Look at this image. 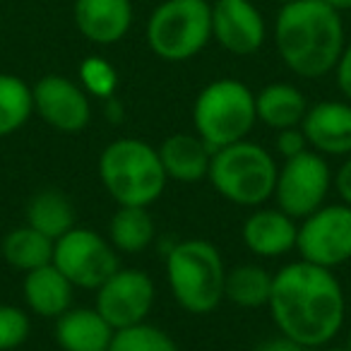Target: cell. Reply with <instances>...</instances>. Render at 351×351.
Wrapping results in <instances>:
<instances>
[{"instance_id":"30","label":"cell","mask_w":351,"mask_h":351,"mask_svg":"<svg viewBox=\"0 0 351 351\" xmlns=\"http://www.w3.org/2000/svg\"><path fill=\"white\" fill-rule=\"evenodd\" d=\"M335 80L339 92L344 94L346 101H351V41H346L339 60L335 65Z\"/></svg>"},{"instance_id":"34","label":"cell","mask_w":351,"mask_h":351,"mask_svg":"<svg viewBox=\"0 0 351 351\" xmlns=\"http://www.w3.org/2000/svg\"><path fill=\"white\" fill-rule=\"evenodd\" d=\"M322 351H349V346H322Z\"/></svg>"},{"instance_id":"17","label":"cell","mask_w":351,"mask_h":351,"mask_svg":"<svg viewBox=\"0 0 351 351\" xmlns=\"http://www.w3.org/2000/svg\"><path fill=\"white\" fill-rule=\"evenodd\" d=\"M215 152L195 132H176L159 145V159L166 178L183 186L207 181Z\"/></svg>"},{"instance_id":"26","label":"cell","mask_w":351,"mask_h":351,"mask_svg":"<svg viewBox=\"0 0 351 351\" xmlns=\"http://www.w3.org/2000/svg\"><path fill=\"white\" fill-rule=\"evenodd\" d=\"M108 351H181V349H178V344L164 330L149 325V322H142V325L128 327V330H118L113 335Z\"/></svg>"},{"instance_id":"36","label":"cell","mask_w":351,"mask_h":351,"mask_svg":"<svg viewBox=\"0 0 351 351\" xmlns=\"http://www.w3.org/2000/svg\"><path fill=\"white\" fill-rule=\"evenodd\" d=\"M346 346H349V351H351V332H349V344H346Z\"/></svg>"},{"instance_id":"5","label":"cell","mask_w":351,"mask_h":351,"mask_svg":"<svg viewBox=\"0 0 351 351\" xmlns=\"http://www.w3.org/2000/svg\"><path fill=\"white\" fill-rule=\"evenodd\" d=\"M277 173V161L263 145L241 140L212 154L207 181L224 200L255 210L274 195Z\"/></svg>"},{"instance_id":"3","label":"cell","mask_w":351,"mask_h":351,"mask_svg":"<svg viewBox=\"0 0 351 351\" xmlns=\"http://www.w3.org/2000/svg\"><path fill=\"white\" fill-rule=\"evenodd\" d=\"M99 178L116 205L123 207H152L169 183L159 149L137 137H121L104 147Z\"/></svg>"},{"instance_id":"37","label":"cell","mask_w":351,"mask_h":351,"mask_svg":"<svg viewBox=\"0 0 351 351\" xmlns=\"http://www.w3.org/2000/svg\"><path fill=\"white\" fill-rule=\"evenodd\" d=\"M205 3H215V0H205Z\"/></svg>"},{"instance_id":"31","label":"cell","mask_w":351,"mask_h":351,"mask_svg":"<svg viewBox=\"0 0 351 351\" xmlns=\"http://www.w3.org/2000/svg\"><path fill=\"white\" fill-rule=\"evenodd\" d=\"M332 188H335V193L339 195V202L351 207V154L341 161L337 173L332 176Z\"/></svg>"},{"instance_id":"33","label":"cell","mask_w":351,"mask_h":351,"mask_svg":"<svg viewBox=\"0 0 351 351\" xmlns=\"http://www.w3.org/2000/svg\"><path fill=\"white\" fill-rule=\"evenodd\" d=\"M327 5L330 8H335L337 12H346V10H351V0H325Z\"/></svg>"},{"instance_id":"25","label":"cell","mask_w":351,"mask_h":351,"mask_svg":"<svg viewBox=\"0 0 351 351\" xmlns=\"http://www.w3.org/2000/svg\"><path fill=\"white\" fill-rule=\"evenodd\" d=\"M34 113L32 87L22 77L0 73V137H8L27 125Z\"/></svg>"},{"instance_id":"10","label":"cell","mask_w":351,"mask_h":351,"mask_svg":"<svg viewBox=\"0 0 351 351\" xmlns=\"http://www.w3.org/2000/svg\"><path fill=\"white\" fill-rule=\"evenodd\" d=\"M296 253L317 267L335 269L351 260V207L330 202L301 219Z\"/></svg>"},{"instance_id":"29","label":"cell","mask_w":351,"mask_h":351,"mask_svg":"<svg viewBox=\"0 0 351 351\" xmlns=\"http://www.w3.org/2000/svg\"><path fill=\"white\" fill-rule=\"evenodd\" d=\"M274 147H277V154L282 156L284 161L293 159V156L303 154L308 147V140L303 135L301 125L298 128H287V130H277V140H274Z\"/></svg>"},{"instance_id":"6","label":"cell","mask_w":351,"mask_h":351,"mask_svg":"<svg viewBox=\"0 0 351 351\" xmlns=\"http://www.w3.org/2000/svg\"><path fill=\"white\" fill-rule=\"evenodd\" d=\"M255 123H258L255 94L241 80H212L200 89L193 104L195 135L202 137L212 152L248 140Z\"/></svg>"},{"instance_id":"18","label":"cell","mask_w":351,"mask_h":351,"mask_svg":"<svg viewBox=\"0 0 351 351\" xmlns=\"http://www.w3.org/2000/svg\"><path fill=\"white\" fill-rule=\"evenodd\" d=\"M22 293H25L27 308L34 315L56 320V317H60L65 311L73 308L75 287L53 263H49L44 267H36L25 274Z\"/></svg>"},{"instance_id":"8","label":"cell","mask_w":351,"mask_h":351,"mask_svg":"<svg viewBox=\"0 0 351 351\" xmlns=\"http://www.w3.org/2000/svg\"><path fill=\"white\" fill-rule=\"evenodd\" d=\"M53 265L73 282L75 289L97 291L118 267V250L97 231L75 226L53 245Z\"/></svg>"},{"instance_id":"27","label":"cell","mask_w":351,"mask_h":351,"mask_svg":"<svg viewBox=\"0 0 351 351\" xmlns=\"http://www.w3.org/2000/svg\"><path fill=\"white\" fill-rule=\"evenodd\" d=\"M80 87L89 94V97L97 99H108L116 97L118 92V70L108 63L101 56H87V58L80 63Z\"/></svg>"},{"instance_id":"13","label":"cell","mask_w":351,"mask_h":351,"mask_svg":"<svg viewBox=\"0 0 351 351\" xmlns=\"http://www.w3.org/2000/svg\"><path fill=\"white\" fill-rule=\"evenodd\" d=\"M212 39L231 56H253L267 41V22L253 0H215Z\"/></svg>"},{"instance_id":"19","label":"cell","mask_w":351,"mask_h":351,"mask_svg":"<svg viewBox=\"0 0 351 351\" xmlns=\"http://www.w3.org/2000/svg\"><path fill=\"white\" fill-rule=\"evenodd\" d=\"M113 335L97 308H70L56 317V341L63 351H108Z\"/></svg>"},{"instance_id":"11","label":"cell","mask_w":351,"mask_h":351,"mask_svg":"<svg viewBox=\"0 0 351 351\" xmlns=\"http://www.w3.org/2000/svg\"><path fill=\"white\" fill-rule=\"evenodd\" d=\"M156 289L145 269L118 267L97 289L94 308L113 330H128L147 322L154 308Z\"/></svg>"},{"instance_id":"9","label":"cell","mask_w":351,"mask_h":351,"mask_svg":"<svg viewBox=\"0 0 351 351\" xmlns=\"http://www.w3.org/2000/svg\"><path fill=\"white\" fill-rule=\"evenodd\" d=\"M332 169L322 154L306 149L303 154L287 159L279 166L274 200L282 212L296 221L306 219L311 212L325 205L332 191Z\"/></svg>"},{"instance_id":"4","label":"cell","mask_w":351,"mask_h":351,"mask_svg":"<svg viewBox=\"0 0 351 351\" xmlns=\"http://www.w3.org/2000/svg\"><path fill=\"white\" fill-rule=\"evenodd\" d=\"M166 282L176 303L191 315H207L224 301L226 265L205 239H186L166 253Z\"/></svg>"},{"instance_id":"21","label":"cell","mask_w":351,"mask_h":351,"mask_svg":"<svg viewBox=\"0 0 351 351\" xmlns=\"http://www.w3.org/2000/svg\"><path fill=\"white\" fill-rule=\"evenodd\" d=\"M156 239V224L149 215V207H123L113 212L108 221V241L118 253L135 255L147 250Z\"/></svg>"},{"instance_id":"24","label":"cell","mask_w":351,"mask_h":351,"mask_svg":"<svg viewBox=\"0 0 351 351\" xmlns=\"http://www.w3.org/2000/svg\"><path fill=\"white\" fill-rule=\"evenodd\" d=\"M272 277L263 265H239L226 269L224 282V301L239 308H263L269 303L272 293Z\"/></svg>"},{"instance_id":"35","label":"cell","mask_w":351,"mask_h":351,"mask_svg":"<svg viewBox=\"0 0 351 351\" xmlns=\"http://www.w3.org/2000/svg\"><path fill=\"white\" fill-rule=\"evenodd\" d=\"M274 3H279V5H289V3H296V0H274Z\"/></svg>"},{"instance_id":"14","label":"cell","mask_w":351,"mask_h":351,"mask_svg":"<svg viewBox=\"0 0 351 351\" xmlns=\"http://www.w3.org/2000/svg\"><path fill=\"white\" fill-rule=\"evenodd\" d=\"M73 20L89 44L113 46L128 36L135 10L132 0H75Z\"/></svg>"},{"instance_id":"1","label":"cell","mask_w":351,"mask_h":351,"mask_svg":"<svg viewBox=\"0 0 351 351\" xmlns=\"http://www.w3.org/2000/svg\"><path fill=\"white\" fill-rule=\"evenodd\" d=\"M267 308L279 335L308 349L330 344L346 317L344 289L335 272L306 260L289 263L274 272Z\"/></svg>"},{"instance_id":"2","label":"cell","mask_w":351,"mask_h":351,"mask_svg":"<svg viewBox=\"0 0 351 351\" xmlns=\"http://www.w3.org/2000/svg\"><path fill=\"white\" fill-rule=\"evenodd\" d=\"M274 46L282 63L303 80L335 73L346 32L341 12L325 0H296L282 5L274 20Z\"/></svg>"},{"instance_id":"20","label":"cell","mask_w":351,"mask_h":351,"mask_svg":"<svg viewBox=\"0 0 351 351\" xmlns=\"http://www.w3.org/2000/svg\"><path fill=\"white\" fill-rule=\"evenodd\" d=\"M308 106L311 104H308L306 94L289 82H272L255 94L258 123H265L274 132L301 125Z\"/></svg>"},{"instance_id":"12","label":"cell","mask_w":351,"mask_h":351,"mask_svg":"<svg viewBox=\"0 0 351 351\" xmlns=\"http://www.w3.org/2000/svg\"><path fill=\"white\" fill-rule=\"evenodd\" d=\"M34 113L58 132H82L92 123L89 94L80 82L63 75H44L32 84Z\"/></svg>"},{"instance_id":"16","label":"cell","mask_w":351,"mask_h":351,"mask_svg":"<svg viewBox=\"0 0 351 351\" xmlns=\"http://www.w3.org/2000/svg\"><path fill=\"white\" fill-rule=\"evenodd\" d=\"M298 224L279 207H255L243 221L241 239L245 248L258 258H282L296 250Z\"/></svg>"},{"instance_id":"28","label":"cell","mask_w":351,"mask_h":351,"mask_svg":"<svg viewBox=\"0 0 351 351\" xmlns=\"http://www.w3.org/2000/svg\"><path fill=\"white\" fill-rule=\"evenodd\" d=\"M32 332L27 311L10 303H0V351H17Z\"/></svg>"},{"instance_id":"15","label":"cell","mask_w":351,"mask_h":351,"mask_svg":"<svg viewBox=\"0 0 351 351\" xmlns=\"http://www.w3.org/2000/svg\"><path fill=\"white\" fill-rule=\"evenodd\" d=\"M308 147L322 156L351 154V101H317L301 123Z\"/></svg>"},{"instance_id":"32","label":"cell","mask_w":351,"mask_h":351,"mask_svg":"<svg viewBox=\"0 0 351 351\" xmlns=\"http://www.w3.org/2000/svg\"><path fill=\"white\" fill-rule=\"evenodd\" d=\"M258 351H311V349L298 344V341L289 339V337L279 335V337H274V339H267L265 344H260Z\"/></svg>"},{"instance_id":"23","label":"cell","mask_w":351,"mask_h":351,"mask_svg":"<svg viewBox=\"0 0 351 351\" xmlns=\"http://www.w3.org/2000/svg\"><path fill=\"white\" fill-rule=\"evenodd\" d=\"M27 224L51 241L75 229V207L60 191H41L27 205Z\"/></svg>"},{"instance_id":"22","label":"cell","mask_w":351,"mask_h":351,"mask_svg":"<svg viewBox=\"0 0 351 351\" xmlns=\"http://www.w3.org/2000/svg\"><path fill=\"white\" fill-rule=\"evenodd\" d=\"M53 245L56 241H51L49 236H44L41 231L32 229L29 224L17 226L10 234L3 239V258L10 267L20 269V272H32L36 267L53 263Z\"/></svg>"},{"instance_id":"7","label":"cell","mask_w":351,"mask_h":351,"mask_svg":"<svg viewBox=\"0 0 351 351\" xmlns=\"http://www.w3.org/2000/svg\"><path fill=\"white\" fill-rule=\"evenodd\" d=\"M145 41L166 63H186L200 56L212 41V3L161 0L147 17Z\"/></svg>"}]
</instances>
